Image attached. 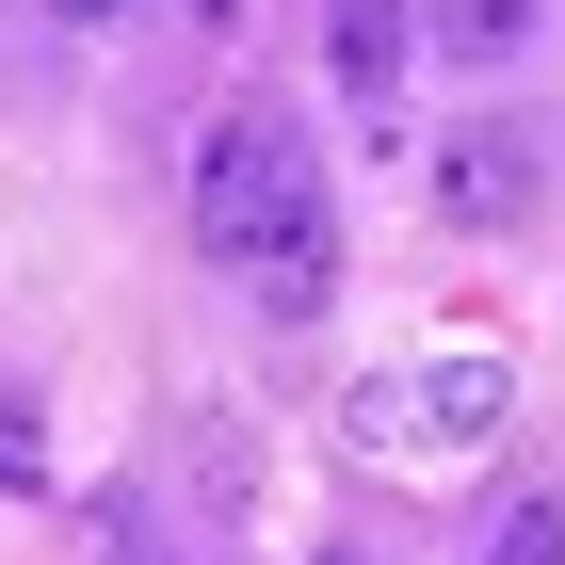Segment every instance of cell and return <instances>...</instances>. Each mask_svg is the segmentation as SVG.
Returning <instances> with one entry per match:
<instances>
[{"mask_svg":"<svg viewBox=\"0 0 565 565\" xmlns=\"http://www.w3.org/2000/svg\"><path fill=\"white\" fill-rule=\"evenodd\" d=\"M307 194H323V162L291 146V114H226V130L194 146V243H211L226 275L259 259V243L307 211Z\"/></svg>","mask_w":565,"mask_h":565,"instance_id":"1","label":"cell"},{"mask_svg":"<svg viewBox=\"0 0 565 565\" xmlns=\"http://www.w3.org/2000/svg\"><path fill=\"white\" fill-rule=\"evenodd\" d=\"M404 33H436V17H404V0H323V65L355 82V114H372L388 162H404Z\"/></svg>","mask_w":565,"mask_h":565,"instance_id":"2","label":"cell"},{"mask_svg":"<svg viewBox=\"0 0 565 565\" xmlns=\"http://www.w3.org/2000/svg\"><path fill=\"white\" fill-rule=\"evenodd\" d=\"M501 404H518V372H501V355H436V372H404V436H420V452H484V436H501Z\"/></svg>","mask_w":565,"mask_h":565,"instance_id":"3","label":"cell"},{"mask_svg":"<svg viewBox=\"0 0 565 565\" xmlns=\"http://www.w3.org/2000/svg\"><path fill=\"white\" fill-rule=\"evenodd\" d=\"M436 211H452V226H518L533 211V146L518 130H452V146H436Z\"/></svg>","mask_w":565,"mask_h":565,"instance_id":"4","label":"cell"},{"mask_svg":"<svg viewBox=\"0 0 565 565\" xmlns=\"http://www.w3.org/2000/svg\"><path fill=\"white\" fill-rule=\"evenodd\" d=\"M243 275H259V307H275V323H323V307H340V211L307 194V211L275 226V243H259Z\"/></svg>","mask_w":565,"mask_h":565,"instance_id":"5","label":"cell"},{"mask_svg":"<svg viewBox=\"0 0 565 565\" xmlns=\"http://www.w3.org/2000/svg\"><path fill=\"white\" fill-rule=\"evenodd\" d=\"M420 17H436L452 65H518V49H533V0H420Z\"/></svg>","mask_w":565,"mask_h":565,"instance_id":"6","label":"cell"},{"mask_svg":"<svg viewBox=\"0 0 565 565\" xmlns=\"http://www.w3.org/2000/svg\"><path fill=\"white\" fill-rule=\"evenodd\" d=\"M484 565H565V501H518V518L484 533Z\"/></svg>","mask_w":565,"mask_h":565,"instance_id":"7","label":"cell"},{"mask_svg":"<svg viewBox=\"0 0 565 565\" xmlns=\"http://www.w3.org/2000/svg\"><path fill=\"white\" fill-rule=\"evenodd\" d=\"M33 469H49V436H33V404L0 388V484H33Z\"/></svg>","mask_w":565,"mask_h":565,"instance_id":"8","label":"cell"},{"mask_svg":"<svg viewBox=\"0 0 565 565\" xmlns=\"http://www.w3.org/2000/svg\"><path fill=\"white\" fill-rule=\"evenodd\" d=\"M178 17H194V33H243V17H259V0H178Z\"/></svg>","mask_w":565,"mask_h":565,"instance_id":"9","label":"cell"},{"mask_svg":"<svg viewBox=\"0 0 565 565\" xmlns=\"http://www.w3.org/2000/svg\"><path fill=\"white\" fill-rule=\"evenodd\" d=\"M49 17H130V0H49Z\"/></svg>","mask_w":565,"mask_h":565,"instance_id":"10","label":"cell"}]
</instances>
